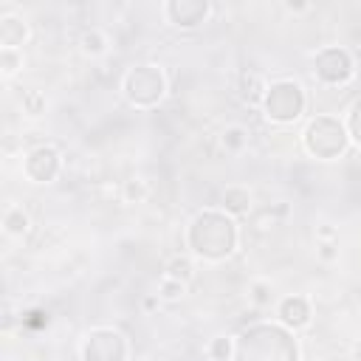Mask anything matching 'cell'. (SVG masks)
<instances>
[{
	"mask_svg": "<svg viewBox=\"0 0 361 361\" xmlns=\"http://www.w3.org/2000/svg\"><path fill=\"white\" fill-rule=\"evenodd\" d=\"M240 228L231 214L217 209L197 212L186 226V245L195 257L206 262H223L237 251Z\"/></svg>",
	"mask_w": 361,
	"mask_h": 361,
	"instance_id": "6da1fadb",
	"label": "cell"
},
{
	"mask_svg": "<svg viewBox=\"0 0 361 361\" xmlns=\"http://www.w3.org/2000/svg\"><path fill=\"white\" fill-rule=\"evenodd\" d=\"M231 361H299L293 330L274 322H257L234 338Z\"/></svg>",
	"mask_w": 361,
	"mask_h": 361,
	"instance_id": "7a4b0ae2",
	"label": "cell"
},
{
	"mask_svg": "<svg viewBox=\"0 0 361 361\" xmlns=\"http://www.w3.org/2000/svg\"><path fill=\"white\" fill-rule=\"evenodd\" d=\"M302 144L305 149L319 158V161H336L338 155H344L347 144H350V135H347V127L341 118L336 116H313L305 130H302Z\"/></svg>",
	"mask_w": 361,
	"mask_h": 361,
	"instance_id": "3957f363",
	"label": "cell"
},
{
	"mask_svg": "<svg viewBox=\"0 0 361 361\" xmlns=\"http://www.w3.org/2000/svg\"><path fill=\"white\" fill-rule=\"evenodd\" d=\"M307 96L299 82L293 79H276L268 85L265 99H262V113L274 124H293L305 113Z\"/></svg>",
	"mask_w": 361,
	"mask_h": 361,
	"instance_id": "277c9868",
	"label": "cell"
},
{
	"mask_svg": "<svg viewBox=\"0 0 361 361\" xmlns=\"http://www.w3.org/2000/svg\"><path fill=\"white\" fill-rule=\"evenodd\" d=\"M121 90H124V99L133 104V107H155L164 93H166V76L158 65H135L124 73V82H121Z\"/></svg>",
	"mask_w": 361,
	"mask_h": 361,
	"instance_id": "5b68a950",
	"label": "cell"
},
{
	"mask_svg": "<svg viewBox=\"0 0 361 361\" xmlns=\"http://www.w3.org/2000/svg\"><path fill=\"white\" fill-rule=\"evenodd\" d=\"M82 361H127L130 344L127 336L113 327H93L79 347Z\"/></svg>",
	"mask_w": 361,
	"mask_h": 361,
	"instance_id": "8992f818",
	"label": "cell"
},
{
	"mask_svg": "<svg viewBox=\"0 0 361 361\" xmlns=\"http://www.w3.org/2000/svg\"><path fill=\"white\" fill-rule=\"evenodd\" d=\"M313 73L322 85H347L355 76V59L347 48L341 45H324L313 56Z\"/></svg>",
	"mask_w": 361,
	"mask_h": 361,
	"instance_id": "52a82bcc",
	"label": "cell"
},
{
	"mask_svg": "<svg viewBox=\"0 0 361 361\" xmlns=\"http://www.w3.org/2000/svg\"><path fill=\"white\" fill-rule=\"evenodd\" d=\"M62 169V155L54 144H37L23 158V175L31 183H51Z\"/></svg>",
	"mask_w": 361,
	"mask_h": 361,
	"instance_id": "ba28073f",
	"label": "cell"
},
{
	"mask_svg": "<svg viewBox=\"0 0 361 361\" xmlns=\"http://www.w3.org/2000/svg\"><path fill=\"white\" fill-rule=\"evenodd\" d=\"M164 14L175 28H197L212 14L206 0H169L164 3Z\"/></svg>",
	"mask_w": 361,
	"mask_h": 361,
	"instance_id": "9c48e42d",
	"label": "cell"
},
{
	"mask_svg": "<svg viewBox=\"0 0 361 361\" xmlns=\"http://www.w3.org/2000/svg\"><path fill=\"white\" fill-rule=\"evenodd\" d=\"M276 316H279V324H285L288 330H299V327H307L310 324V316L313 313H310V302L302 293H293V296L279 299Z\"/></svg>",
	"mask_w": 361,
	"mask_h": 361,
	"instance_id": "30bf717a",
	"label": "cell"
},
{
	"mask_svg": "<svg viewBox=\"0 0 361 361\" xmlns=\"http://www.w3.org/2000/svg\"><path fill=\"white\" fill-rule=\"evenodd\" d=\"M28 39V23L17 14H3L0 17V48H17Z\"/></svg>",
	"mask_w": 361,
	"mask_h": 361,
	"instance_id": "8fae6325",
	"label": "cell"
},
{
	"mask_svg": "<svg viewBox=\"0 0 361 361\" xmlns=\"http://www.w3.org/2000/svg\"><path fill=\"white\" fill-rule=\"evenodd\" d=\"M240 99L245 102V104H259L262 107V99H265V90H268V85H265V79L257 73V71H243L240 73Z\"/></svg>",
	"mask_w": 361,
	"mask_h": 361,
	"instance_id": "7c38bea8",
	"label": "cell"
},
{
	"mask_svg": "<svg viewBox=\"0 0 361 361\" xmlns=\"http://www.w3.org/2000/svg\"><path fill=\"white\" fill-rule=\"evenodd\" d=\"M223 212L231 217H243L251 212V192L245 186H228L223 192Z\"/></svg>",
	"mask_w": 361,
	"mask_h": 361,
	"instance_id": "4fadbf2b",
	"label": "cell"
},
{
	"mask_svg": "<svg viewBox=\"0 0 361 361\" xmlns=\"http://www.w3.org/2000/svg\"><path fill=\"white\" fill-rule=\"evenodd\" d=\"M28 228H31V217H28V212L23 206H8L3 212V231L8 237H25Z\"/></svg>",
	"mask_w": 361,
	"mask_h": 361,
	"instance_id": "5bb4252c",
	"label": "cell"
},
{
	"mask_svg": "<svg viewBox=\"0 0 361 361\" xmlns=\"http://www.w3.org/2000/svg\"><path fill=\"white\" fill-rule=\"evenodd\" d=\"M107 45H110L107 34L99 31V28H85L82 37H79V48H82L85 56H102L107 51Z\"/></svg>",
	"mask_w": 361,
	"mask_h": 361,
	"instance_id": "9a60e30c",
	"label": "cell"
},
{
	"mask_svg": "<svg viewBox=\"0 0 361 361\" xmlns=\"http://www.w3.org/2000/svg\"><path fill=\"white\" fill-rule=\"evenodd\" d=\"M164 276H169V279H178V282H192V276H195V262L189 259V257H172L169 262H166V274Z\"/></svg>",
	"mask_w": 361,
	"mask_h": 361,
	"instance_id": "2e32d148",
	"label": "cell"
},
{
	"mask_svg": "<svg viewBox=\"0 0 361 361\" xmlns=\"http://www.w3.org/2000/svg\"><path fill=\"white\" fill-rule=\"evenodd\" d=\"M220 141H223L226 152H240V149H245V144H248V130L240 127V124H231V127L223 130Z\"/></svg>",
	"mask_w": 361,
	"mask_h": 361,
	"instance_id": "e0dca14e",
	"label": "cell"
},
{
	"mask_svg": "<svg viewBox=\"0 0 361 361\" xmlns=\"http://www.w3.org/2000/svg\"><path fill=\"white\" fill-rule=\"evenodd\" d=\"M121 197L127 203H144L149 197V183L144 178H127L121 186Z\"/></svg>",
	"mask_w": 361,
	"mask_h": 361,
	"instance_id": "ac0fdd59",
	"label": "cell"
},
{
	"mask_svg": "<svg viewBox=\"0 0 361 361\" xmlns=\"http://www.w3.org/2000/svg\"><path fill=\"white\" fill-rule=\"evenodd\" d=\"M206 353H209L212 361H231V355H234V338L231 336H214L209 341Z\"/></svg>",
	"mask_w": 361,
	"mask_h": 361,
	"instance_id": "d6986e66",
	"label": "cell"
},
{
	"mask_svg": "<svg viewBox=\"0 0 361 361\" xmlns=\"http://www.w3.org/2000/svg\"><path fill=\"white\" fill-rule=\"evenodd\" d=\"M248 299H251L254 307H268L271 299H274V288H271V282H265V279H254V282L248 285Z\"/></svg>",
	"mask_w": 361,
	"mask_h": 361,
	"instance_id": "ffe728a7",
	"label": "cell"
},
{
	"mask_svg": "<svg viewBox=\"0 0 361 361\" xmlns=\"http://www.w3.org/2000/svg\"><path fill=\"white\" fill-rule=\"evenodd\" d=\"M344 127H347V135H350V141H353V144L361 149V99H355V102L350 104Z\"/></svg>",
	"mask_w": 361,
	"mask_h": 361,
	"instance_id": "44dd1931",
	"label": "cell"
},
{
	"mask_svg": "<svg viewBox=\"0 0 361 361\" xmlns=\"http://www.w3.org/2000/svg\"><path fill=\"white\" fill-rule=\"evenodd\" d=\"M20 102H23V110H25L28 116H42L45 107H48V99H45L42 90H25Z\"/></svg>",
	"mask_w": 361,
	"mask_h": 361,
	"instance_id": "7402d4cb",
	"label": "cell"
},
{
	"mask_svg": "<svg viewBox=\"0 0 361 361\" xmlns=\"http://www.w3.org/2000/svg\"><path fill=\"white\" fill-rule=\"evenodd\" d=\"M183 293H186V282H178V279H169V276H164V279L158 282V296H161V302H178Z\"/></svg>",
	"mask_w": 361,
	"mask_h": 361,
	"instance_id": "603a6c76",
	"label": "cell"
},
{
	"mask_svg": "<svg viewBox=\"0 0 361 361\" xmlns=\"http://www.w3.org/2000/svg\"><path fill=\"white\" fill-rule=\"evenodd\" d=\"M23 68V54L17 48H0V71L3 76H14Z\"/></svg>",
	"mask_w": 361,
	"mask_h": 361,
	"instance_id": "cb8c5ba5",
	"label": "cell"
},
{
	"mask_svg": "<svg viewBox=\"0 0 361 361\" xmlns=\"http://www.w3.org/2000/svg\"><path fill=\"white\" fill-rule=\"evenodd\" d=\"M316 254H319V259L333 262V259L338 257V243H336V240H322L319 248H316Z\"/></svg>",
	"mask_w": 361,
	"mask_h": 361,
	"instance_id": "d4e9b609",
	"label": "cell"
},
{
	"mask_svg": "<svg viewBox=\"0 0 361 361\" xmlns=\"http://www.w3.org/2000/svg\"><path fill=\"white\" fill-rule=\"evenodd\" d=\"M141 305H144V310H155V307L161 305V296H158V293H149V296H144Z\"/></svg>",
	"mask_w": 361,
	"mask_h": 361,
	"instance_id": "484cf974",
	"label": "cell"
},
{
	"mask_svg": "<svg viewBox=\"0 0 361 361\" xmlns=\"http://www.w3.org/2000/svg\"><path fill=\"white\" fill-rule=\"evenodd\" d=\"M319 237H322V240H333V237H336V228L322 226V228H319Z\"/></svg>",
	"mask_w": 361,
	"mask_h": 361,
	"instance_id": "4316f807",
	"label": "cell"
},
{
	"mask_svg": "<svg viewBox=\"0 0 361 361\" xmlns=\"http://www.w3.org/2000/svg\"><path fill=\"white\" fill-rule=\"evenodd\" d=\"M285 8H288V11H307L310 6H307V3H285Z\"/></svg>",
	"mask_w": 361,
	"mask_h": 361,
	"instance_id": "83f0119b",
	"label": "cell"
}]
</instances>
